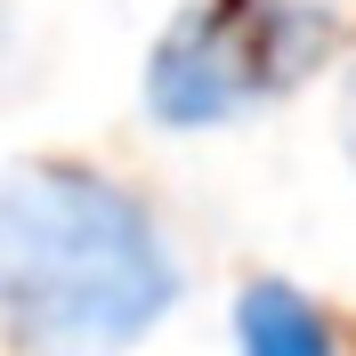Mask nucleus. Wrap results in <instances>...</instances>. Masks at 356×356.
<instances>
[{"label": "nucleus", "instance_id": "1", "mask_svg": "<svg viewBox=\"0 0 356 356\" xmlns=\"http://www.w3.org/2000/svg\"><path fill=\"white\" fill-rule=\"evenodd\" d=\"M178 308L170 235L81 162L0 170V332L24 356H130Z\"/></svg>", "mask_w": 356, "mask_h": 356}, {"label": "nucleus", "instance_id": "2", "mask_svg": "<svg viewBox=\"0 0 356 356\" xmlns=\"http://www.w3.org/2000/svg\"><path fill=\"white\" fill-rule=\"evenodd\" d=\"M332 49L316 0H195L146 57V113L162 130H227L300 89Z\"/></svg>", "mask_w": 356, "mask_h": 356}, {"label": "nucleus", "instance_id": "3", "mask_svg": "<svg viewBox=\"0 0 356 356\" xmlns=\"http://www.w3.org/2000/svg\"><path fill=\"white\" fill-rule=\"evenodd\" d=\"M235 356H340L332 316L284 275H251L235 291Z\"/></svg>", "mask_w": 356, "mask_h": 356}, {"label": "nucleus", "instance_id": "4", "mask_svg": "<svg viewBox=\"0 0 356 356\" xmlns=\"http://www.w3.org/2000/svg\"><path fill=\"white\" fill-rule=\"evenodd\" d=\"M348 146H356V73H348Z\"/></svg>", "mask_w": 356, "mask_h": 356}]
</instances>
